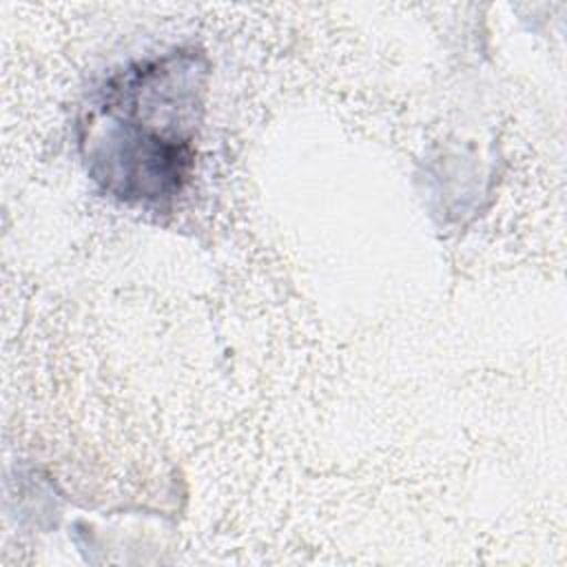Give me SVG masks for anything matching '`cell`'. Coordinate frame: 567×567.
I'll use <instances>...</instances> for the list:
<instances>
[{
    "label": "cell",
    "mask_w": 567,
    "mask_h": 567,
    "mask_svg": "<svg viewBox=\"0 0 567 567\" xmlns=\"http://www.w3.org/2000/svg\"><path fill=\"white\" fill-rule=\"evenodd\" d=\"M206 71L195 53L175 51L111 78L84 126L89 173L124 202H166L186 184L195 159Z\"/></svg>",
    "instance_id": "cell-1"
}]
</instances>
